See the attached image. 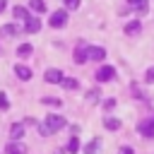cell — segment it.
I'll return each instance as SVG.
<instances>
[{
  "label": "cell",
  "mask_w": 154,
  "mask_h": 154,
  "mask_svg": "<svg viewBox=\"0 0 154 154\" xmlns=\"http://www.w3.org/2000/svg\"><path fill=\"white\" fill-rule=\"evenodd\" d=\"M65 24H67V12L65 10H58V12L51 14V26L53 29H63Z\"/></svg>",
  "instance_id": "1"
},
{
  "label": "cell",
  "mask_w": 154,
  "mask_h": 154,
  "mask_svg": "<svg viewBox=\"0 0 154 154\" xmlns=\"http://www.w3.org/2000/svg\"><path fill=\"white\" fill-rule=\"evenodd\" d=\"M113 77H116V67H111V65H103V67L96 70V79H99V82H108V79H113Z\"/></svg>",
  "instance_id": "2"
},
{
  "label": "cell",
  "mask_w": 154,
  "mask_h": 154,
  "mask_svg": "<svg viewBox=\"0 0 154 154\" xmlns=\"http://www.w3.org/2000/svg\"><path fill=\"white\" fill-rule=\"evenodd\" d=\"M46 125H48L51 132H55V130L65 128V118H63V116H48V118H46Z\"/></svg>",
  "instance_id": "3"
},
{
  "label": "cell",
  "mask_w": 154,
  "mask_h": 154,
  "mask_svg": "<svg viewBox=\"0 0 154 154\" xmlns=\"http://www.w3.org/2000/svg\"><path fill=\"white\" fill-rule=\"evenodd\" d=\"M89 60V46H84V43H79L77 48H75V63H87Z\"/></svg>",
  "instance_id": "4"
},
{
  "label": "cell",
  "mask_w": 154,
  "mask_h": 154,
  "mask_svg": "<svg viewBox=\"0 0 154 154\" xmlns=\"http://www.w3.org/2000/svg\"><path fill=\"white\" fill-rule=\"evenodd\" d=\"M63 72L60 70H55V67H51V70H46V82L48 84H58V82H63Z\"/></svg>",
  "instance_id": "5"
},
{
  "label": "cell",
  "mask_w": 154,
  "mask_h": 154,
  "mask_svg": "<svg viewBox=\"0 0 154 154\" xmlns=\"http://www.w3.org/2000/svg\"><path fill=\"white\" fill-rule=\"evenodd\" d=\"M5 154H26V147H24L19 140H14V142H10V144L5 147Z\"/></svg>",
  "instance_id": "6"
},
{
  "label": "cell",
  "mask_w": 154,
  "mask_h": 154,
  "mask_svg": "<svg viewBox=\"0 0 154 154\" xmlns=\"http://www.w3.org/2000/svg\"><path fill=\"white\" fill-rule=\"evenodd\" d=\"M140 132H142V137H154V118L152 120H142L140 123Z\"/></svg>",
  "instance_id": "7"
},
{
  "label": "cell",
  "mask_w": 154,
  "mask_h": 154,
  "mask_svg": "<svg viewBox=\"0 0 154 154\" xmlns=\"http://www.w3.org/2000/svg\"><path fill=\"white\" fill-rule=\"evenodd\" d=\"M106 58V51L101 46H89V60H103Z\"/></svg>",
  "instance_id": "8"
},
{
  "label": "cell",
  "mask_w": 154,
  "mask_h": 154,
  "mask_svg": "<svg viewBox=\"0 0 154 154\" xmlns=\"http://www.w3.org/2000/svg\"><path fill=\"white\" fill-rule=\"evenodd\" d=\"M38 29H41V19H38V17H29V19H26V31H29V34H36Z\"/></svg>",
  "instance_id": "9"
},
{
  "label": "cell",
  "mask_w": 154,
  "mask_h": 154,
  "mask_svg": "<svg viewBox=\"0 0 154 154\" xmlns=\"http://www.w3.org/2000/svg\"><path fill=\"white\" fill-rule=\"evenodd\" d=\"M140 29H142V24H140L137 19H135V22H128V24H125V34H128V36H135V34H140Z\"/></svg>",
  "instance_id": "10"
},
{
  "label": "cell",
  "mask_w": 154,
  "mask_h": 154,
  "mask_svg": "<svg viewBox=\"0 0 154 154\" xmlns=\"http://www.w3.org/2000/svg\"><path fill=\"white\" fill-rule=\"evenodd\" d=\"M14 72H17V77H19V79H24V82H26V79H31V70H29L26 65H17V67H14Z\"/></svg>",
  "instance_id": "11"
},
{
  "label": "cell",
  "mask_w": 154,
  "mask_h": 154,
  "mask_svg": "<svg viewBox=\"0 0 154 154\" xmlns=\"http://www.w3.org/2000/svg\"><path fill=\"white\" fill-rule=\"evenodd\" d=\"M22 135H24V125H22V123H14V125L10 128V137H12V140H22Z\"/></svg>",
  "instance_id": "12"
},
{
  "label": "cell",
  "mask_w": 154,
  "mask_h": 154,
  "mask_svg": "<svg viewBox=\"0 0 154 154\" xmlns=\"http://www.w3.org/2000/svg\"><path fill=\"white\" fill-rule=\"evenodd\" d=\"M128 2H130V7H132V10H137L140 14H142V12H147V0H128Z\"/></svg>",
  "instance_id": "13"
},
{
  "label": "cell",
  "mask_w": 154,
  "mask_h": 154,
  "mask_svg": "<svg viewBox=\"0 0 154 154\" xmlns=\"http://www.w3.org/2000/svg\"><path fill=\"white\" fill-rule=\"evenodd\" d=\"M103 125H106L108 130H118V128H120V120H118V118H111V116H106V118H103Z\"/></svg>",
  "instance_id": "14"
},
{
  "label": "cell",
  "mask_w": 154,
  "mask_h": 154,
  "mask_svg": "<svg viewBox=\"0 0 154 154\" xmlns=\"http://www.w3.org/2000/svg\"><path fill=\"white\" fill-rule=\"evenodd\" d=\"M29 7H31L34 12H38V14L46 12V2H43V0H29Z\"/></svg>",
  "instance_id": "15"
},
{
  "label": "cell",
  "mask_w": 154,
  "mask_h": 154,
  "mask_svg": "<svg viewBox=\"0 0 154 154\" xmlns=\"http://www.w3.org/2000/svg\"><path fill=\"white\" fill-rule=\"evenodd\" d=\"M14 19H24V22H26V19H29L26 7H19V5H17V7H14Z\"/></svg>",
  "instance_id": "16"
},
{
  "label": "cell",
  "mask_w": 154,
  "mask_h": 154,
  "mask_svg": "<svg viewBox=\"0 0 154 154\" xmlns=\"http://www.w3.org/2000/svg\"><path fill=\"white\" fill-rule=\"evenodd\" d=\"M101 149V140H91L89 144H87V154H96Z\"/></svg>",
  "instance_id": "17"
},
{
  "label": "cell",
  "mask_w": 154,
  "mask_h": 154,
  "mask_svg": "<svg viewBox=\"0 0 154 154\" xmlns=\"http://www.w3.org/2000/svg\"><path fill=\"white\" fill-rule=\"evenodd\" d=\"M63 87H65V89H77V87H79V82H77V79H72V77H63Z\"/></svg>",
  "instance_id": "18"
},
{
  "label": "cell",
  "mask_w": 154,
  "mask_h": 154,
  "mask_svg": "<svg viewBox=\"0 0 154 154\" xmlns=\"http://www.w3.org/2000/svg\"><path fill=\"white\" fill-rule=\"evenodd\" d=\"M0 34H2V36H12V34H17V26L5 24V26H0Z\"/></svg>",
  "instance_id": "19"
},
{
  "label": "cell",
  "mask_w": 154,
  "mask_h": 154,
  "mask_svg": "<svg viewBox=\"0 0 154 154\" xmlns=\"http://www.w3.org/2000/svg\"><path fill=\"white\" fill-rule=\"evenodd\" d=\"M77 149H79V140H77V135L70 140V144H67V152L70 154H77Z\"/></svg>",
  "instance_id": "20"
},
{
  "label": "cell",
  "mask_w": 154,
  "mask_h": 154,
  "mask_svg": "<svg viewBox=\"0 0 154 154\" xmlns=\"http://www.w3.org/2000/svg\"><path fill=\"white\" fill-rule=\"evenodd\" d=\"M29 53H31V46H29V43H22V46L17 48V55H22V58H26Z\"/></svg>",
  "instance_id": "21"
},
{
  "label": "cell",
  "mask_w": 154,
  "mask_h": 154,
  "mask_svg": "<svg viewBox=\"0 0 154 154\" xmlns=\"http://www.w3.org/2000/svg\"><path fill=\"white\" fill-rule=\"evenodd\" d=\"M41 101H43V103H48V106H60V103H63V101H60V99H55V96H43Z\"/></svg>",
  "instance_id": "22"
},
{
  "label": "cell",
  "mask_w": 154,
  "mask_h": 154,
  "mask_svg": "<svg viewBox=\"0 0 154 154\" xmlns=\"http://www.w3.org/2000/svg\"><path fill=\"white\" fill-rule=\"evenodd\" d=\"M0 108H2V111H5V108H10V101H7V96H5L2 91H0Z\"/></svg>",
  "instance_id": "23"
},
{
  "label": "cell",
  "mask_w": 154,
  "mask_h": 154,
  "mask_svg": "<svg viewBox=\"0 0 154 154\" xmlns=\"http://www.w3.org/2000/svg\"><path fill=\"white\" fill-rule=\"evenodd\" d=\"M65 7L67 10H77L79 7V0H65Z\"/></svg>",
  "instance_id": "24"
},
{
  "label": "cell",
  "mask_w": 154,
  "mask_h": 154,
  "mask_svg": "<svg viewBox=\"0 0 154 154\" xmlns=\"http://www.w3.org/2000/svg\"><path fill=\"white\" fill-rule=\"evenodd\" d=\"M144 79H147L149 84L154 82V67H149V70H147V75H144Z\"/></svg>",
  "instance_id": "25"
},
{
  "label": "cell",
  "mask_w": 154,
  "mask_h": 154,
  "mask_svg": "<svg viewBox=\"0 0 154 154\" xmlns=\"http://www.w3.org/2000/svg\"><path fill=\"white\" fill-rule=\"evenodd\" d=\"M99 96H101L99 89H91V91H89V99H91V101H99Z\"/></svg>",
  "instance_id": "26"
},
{
  "label": "cell",
  "mask_w": 154,
  "mask_h": 154,
  "mask_svg": "<svg viewBox=\"0 0 154 154\" xmlns=\"http://www.w3.org/2000/svg\"><path fill=\"white\" fill-rule=\"evenodd\" d=\"M38 132H41V135H53V132L48 130V125H46V123H43V125H38Z\"/></svg>",
  "instance_id": "27"
},
{
  "label": "cell",
  "mask_w": 154,
  "mask_h": 154,
  "mask_svg": "<svg viewBox=\"0 0 154 154\" xmlns=\"http://www.w3.org/2000/svg\"><path fill=\"white\" fill-rule=\"evenodd\" d=\"M113 106H116V101H113V99H108V101H106V103H103V108H106V111H111V108H113Z\"/></svg>",
  "instance_id": "28"
},
{
  "label": "cell",
  "mask_w": 154,
  "mask_h": 154,
  "mask_svg": "<svg viewBox=\"0 0 154 154\" xmlns=\"http://www.w3.org/2000/svg\"><path fill=\"white\" fill-rule=\"evenodd\" d=\"M118 154H132V149H130V147H120V152H118Z\"/></svg>",
  "instance_id": "29"
},
{
  "label": "cell",
  "mask_w": 154,
  "mask_h": 154,
  "mask_svg": "<svg viewBox=\"0 0 154 154\" xmlns=\"http://www.w3.org/2000/svg\"><path fill=\"white\" fill-rule=\"evenodd\" d=\"M5 7H7V0H0V12H2Z\"/></svg>",
  "instance_id": "30"
}]
</instances>
